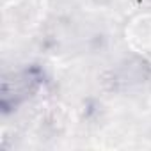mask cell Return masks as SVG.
<instances>
[{
	"label": "cell",
	"instance_id": "1",
	"mask_svg": "<svg viewBox=\"0 0 151 151\" xmlns=\"http://www.w3.org/2000/svg\"><path fill=\"white\" fill-rule=\"evenodd\" d=\"M41 86H43V71L36 66L25 68L18 73H13L11 77H6L2 82V96H0L2 112L7 114L14 110L20 103L34 96Z\"/></svg>",
	"mask_w": 151,
	"mask_h": 151
}]
</instances>
